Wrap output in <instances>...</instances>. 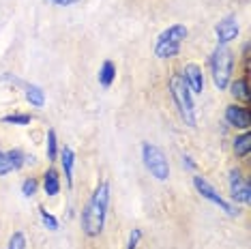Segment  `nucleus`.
Returning a JSON list of instances; mask_svg holds the SVG:
<instances>
[{
	"instance_id": "f257e3e1",
	"label": "nucleus",
	"mask_w": 251,
	"mask_h": 249,
	"mask_svg": "<svg viewBox=\"0 0 251 249\" xmlns=\"http://www.w3.org/2000/svg\"><path fill=\"white\" fill-rule=\"evenodd\" d=\"M110 200H112V187L107 180H101L93 189L88 202L79 213V225H82V232L86 239H99L103 234L107 211H110Z\"/></svg>"
},
{
	"instance_id": "f03ea898",
	"label": "nucleus",
	"mask_w": 251,
	"mask_h": 249,
	"mask_svg": "<svg viewBox=\"0 0 251 249\" xmlns=\"http://www.w3.org/2000/svg\"><path fill=\"white\" fill-rule=\"evenodd\" d=\"M168 93L172 97V103L178 112L180 121L187 124L189 129H196L198 127V110H196V95L191 93V88L187 86L185 77H182L180 71H172L168 75Z\"/></svg>"
},
{
	"instance_id": "7ed1b4c3",
	"label": "nucleus",
	"mask_w": 251,
	"mask_h": 249,
	"mask_svg": "<svg viewBox=\"0 0 251 249\" xmlns=\"http://www.w3.org/2000/svg\"><path fill=\"white\" fill-rule=\"evenodd\" d=\"M208 69L215 88L226 90L234 77V52L230 45H215V50L208 56Z\"/></svg>"
},
{
	"instance_id": "20e7f679",
	"label": "nucleus",
	"mask_w": 251,
	"mask_h": 249,
	"mask_svg": "<svg viewBox=\"0 0 251 249\" xmlns=\"http://www.w3.org/2000/svg\"><path fill=\"white\" fill-rule=\"evenodd\" d=\"M189 37V28L185 24H172L168 28H163L157 35L155 41V56L159 60H172L180 54L182 43Z\"/></svg>"
},
{
	"instance_id": "39448f33",
	"label": "nucleus",
	"mask_w": 251,
	"mask_h": 249,
	"mask_svg": "<svg viewBox=\"0 0 251 249\" xmlns=\"http://www.w3.org/2000/svg\"><path fill=\"white\" fill-rule=\"evenodd\" d=\"M140 152H142V163L148 170V174L159 183H165L170 178V159L163 152V149H159L157 144L151 142H142Z\"/></svg>"
},
{
	"instance_id": "423d86ee",
	"label": "nucleus",
	"mask_w": 251,
	"mask_h": 249,
	"mask_svg": "<svg viewBox=\"0 0 251 249\" xmlns=\"http://www.w3.org/2000/svg\"><path fill=\"white\" fill-rule=\"evenodd\" d=\"M193 189L198 191V196L202 198V200H206V202H210L213 206L219 208V211H224L227 217H238V215H241L238 206L232 204L227 198L221 196L219 191H217L215 187L206 180V176H202V174H193Z\"/></svg>"
},
{
	"instance_id": "0eeeda50",
	"label": "nucleus",
	"mask_w": 251,
	"mask_h": 249,
	"mask_svg": "<svg viewBox=\"0 0 251 249\" xmlns=\"http://www.w3.org/2000/svg\"><path fill=\"white\" fill-rule=\"evenodd\" d=\"M227 191H230L232 204L247 206L251 202V180L238 166L230 168V172H227Z\"/></svg>"
},
{
	"instance_id": "6e6552de",
	"label": "nucleus",
	"mask_w": 251,
	"mask_h": 249,
	"mask_svg": "<svg viewBox=\"0 0 251 249\" xmlns=\"http://www.w3.org/2000/svg\"><path fill=\"white\" fill-rule=\"evenodd\" d=\"M224 121L226 127L234 129V131H249L251 129V110L249 105L243 103H227L224 110Z\"/></svg>"
},
{
	"instance_id": "1a4fd4ad",
	"label": "nucleus",
	"mask_w": 251,
	"mask_h": 249,
	"mask_svg": "<svg viewBox=\"0 0 251 249\" xmlns=\"http://www.w3.org/2000/svg\"><path fill=\"white\" fill-rule=\"evenodd\" d=\"M238 35H241V24H238L236 15H226L221 22H217L215 26L217 45H230L232 41H236Z\"/></svg>"
},
{
	"instance_id": "9d476101",
	"label": "nucleus",
	"mask_w": 251,
	"mask_h": 249,
	"mask_svg": "<svg viewBox=\"0 0 251 249\" xmlns=\"http://www.w3.org/2000/svg\"><path fill=\"white\" fill-rule=\"evenodd\" d=\"M185 77L187 86L191 88L193 95H202L204 93V86H206V77H204V69L198 65V62H187L182 69H178Z\"/></svg>"
},
{
	"instance_id": "9b49d317",
	"label": "nucleus",
	"mask_w": 251,
	"mask_h": 249,
	"mask_svg": "<svg viewBox=\"0 0 251 249\" xmlns=\"http://www.w3.org/2000/svg\"><path fill=\"white\" fill-rule=\"evenodd\" d=\"M226 90L230 93V97L234 99V103L249 105V101H251V86H249V77L247 75L232 77V82L227 84Z\"/></svg>"
},
{
	"instance_id": "f8f14e48",
	"label": "nucleus",
	"mask_w": 251,
	"mask_h": 249,
	"mask_svg": "<svg viewBox=\"0 0 251 249\" xmlns=\"http://www.w3.org/2000/svg\"><path fill=\"white\" fill-rule=\"evenodd\" d=\"M58 161H60V172L65 174L67 187H73V172H75V163H77V155L75 150L69 149V146H60L58 152Z\"/></svg>"
},
{
	"instance_id": "ddd939ff",
	"label": "nucleus",
	"mask_w": 251,
	"mask_h": 249,
	"mask_svg": "<svg viewBox=\"0 0 251 249\" xmlns=\"http://www.w3.org/2000/svg\"><path fill=\"white\" fill-rule=\"evenodd\" d=\"M39 180H41V189H43V194L48 198H56L60 194L62 178H60V172L56 168H48L41 174V178H39Z\"/></svg>"
},
{
	"instance_id": "4468645a",
	"label": "nucleus",
	"mask_w": 251,
	"mask_h": 249,
	"mask_svg": "<svg viewBox=\"0 0 251 249\" xmlns=\"http://www.w3.org/2000/svg\"><path fill=\"white\" fill-rule=\"evenodd\" d=\"M232 152L236 155V159L247 161L251 155V131H236L232 138Z\"/></svg>"
},
{
	"instance_id": "2eb2a0df",
	"label": "nucleus",
	"mask_w": 251,
	"mask_h": 249,
	"mask_svg": "<svg viewBox=\"0 0 251 249\" xmlns=\"http://www.w3.org/2000/svg\"><path fill=\"white\" fill-rule=\"evenodd\" d=\"M22 88H24V99L30 103V107H37V110L45 107V90L39 84H24Z\"/></svg>"
},
{
	"instance_id": "dca6fc26",
	"label": "nucleus",
	"mask_w": 251,
	"mask_h": 249,
	"mask_svg": "<svg viewBox=\"0 0 251 249\" xmlns=\"http://www.w3.org/2000/svg\"><path fill=\"white\" fill-rule=\"evenodd\" d=\"M97 80H99L101 88H112V84L116 82V65H114V60H103V65L99 67V73H97Z\"/></svg>"
},
{
	"instance_id": "f3484780",
	"label": "nucleus",
	"mask_w": 251,
	"mask_h": 249,
	"mask_svg": "<svg viewBox=\"0 0 251 249\" xmlns=\"http://www.w3.org/2000/svg\"><path fill=\"white\" fill-rule=\"evenodd\" d=\"M7 157H9V163H11V170H13V172H20L22 168H26L28 163H32V159H35L32 155H26L22 149H9Z\"/></svg>"
},
{
	"instance_id": "a211bd4d",
	"label": "nucleus",
	"mask_w": 251,
	"mask_h": 249,
	"mask_svg": "<svg viewBox=\"0 0 251 249\" xmlns=\"http://www.w3.org/2000/svg\"><path fill=\"white\" fill-rule=\"evenodd\" d=\"M58 152H60V144L56 129H48V133H45V157H48V161L50 163L58 161Z\"/></svg>"
},
{
	"instance_id": "6ab92c4d",
	"label": "nucleus",
	"mask_w": 251,
	"mask_h": 249,
	"mask_svg": "<svg viewBox=\"0 0 251 249\" xmlns=\"http://www.w3.org/2000/svg\"><path fill=\"white\" fill-rule=\"evenodd\" d=\"M2 124H15V127H28L32 123V116L28 112H13V114H7L0 118Z\"/></svg>"
},
{
	"instance_id": "aec40b11",
	"label": "nucleus",
	"mask_w": 251,
	"mask_h": 249,
	"mask_svg": "<svg viewBox=\"0 0 251 249\" xmlns=\"http://www.w3.org/2000/svg\"><path fill=\"white\" fill-rule=\"evenodd\" d=\"M22 196L26 198V200H30V198H35L39 194V189H41V180H39L37 176H26L24 180H22Z\"/></svg>"
},
{
	"instance_id": "412c9836",
	"label": "nucleus",
	"mask_w": 251,
	"mask_h": 249,
	"mask_svg": "<svg viewBox=\"0 0 251 249\" xmlns=\"http://www.w3.org/2000/svg\"><path fill=\"white\" fill-rule=\"evenodd\" d=\"M37 211H39V219H41V224H43V228H45V230H50V232H56V230L60 228V222H58V219H56L54 215L50 213V211H48V208H45V206H39Z\"/></svg>"
},
{
	"instance_id": "4be33fe9",
	"label": "nucleus",
	"mask_w": 251,
	"mask_h": 249,
	"mask_svg": "<svg viewBox=\"0 0 251 249\" xmlns=\"http://www.w3.org/2000/svg\"><path fill=\"white\" fill-rule=\"evenodd\" d=\"M7 249H28V239L22 230H15L13 234L9 236V243H7Z\"/></svg>"
},
{
	"instance_id": "5701e85b",
	"label": "nucleus",
	"mask_w": 251,
	"mask_h": 249,
	"mask_svg": "<svg viewBox=\"0 0 251 249\" xmlns=\"http://www.w3.org/2000/svg\"><path fill=\"white\" fill-rule=\"evenodd\" d=\"M142 236H144V232H142V228H133L129 232V239H127V247L125 249H138L140 247V241Z\"/></svg>"
},
{
	"instance_id": "b1692460",
	"label": "nucleus",
	"mask_w": 251,
	"mask_h": 249,
	"mask_svg": "<svg viewBox=\"0 0 251 249\" xmlns=\"http://www.w3.org/2000/svg\"><path fill=\"white\" fill-rule=\"evenodd\" d=\"M13 170H11V163H9V157H7V150L0 149V176H7L11 174Z\"/></svg>"
},
{
	"instance_id": "393cba45",
	"label": "nucleus",
	"mask_w": 251,
	"mask_h": 249,
	"mask_svg": "<svg viewBox=\"0 0 251 249\" xmlns=\"http://www.w3.org/2000/svg\"><path fill=\"white\" fill-rule=\"evenodd\" d=\"M180 163H182V168L189 170V172H196V170H198V161L193 159L191 155H182L180 157Z\"/></svg>"
},
{
	"instance_id": "a878e982",
	"label": "nucleus",
	"mask_w": 251,
	"mask_h": 249,
	"mask_svg": "<svg viewBox=\"0 0 251 249\" xmlns=\"http://www.w3.org/2000/svg\"><path fill=\"white\" fill-rule=\"evenodd\" d=\"M50 4H54V7H73V4H77L79 0H48Z\"/></svg>"
},
{
	"instance_id": "bb28decb",
	"label": "nucleus",
	"mask_w": 251,
	"mask_h": 249,
	"mask_svg": "<svg viewBox=\"0 0 251 249\" xmlns=\"http://www.w3.org/2000/svg\"><path fill=\"white\" fill-rule=\"evenodd\" d=\"M249 48H251V45H249V41H245V43H243V48H241V56H243V62H249V60H251Z\"/></svg>"
}]
</instances>
